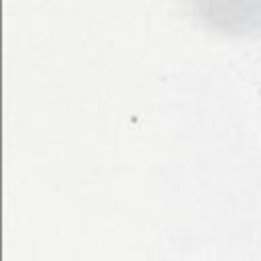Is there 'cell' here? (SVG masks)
Instances as JSON below:
<instances>
[{
  "instance_id": "obj_1",
  "label": "cell",
  "mask_w": 261,
  "mask_h": 261,
  "mask_svg": "<svg viewBox=\"0 0 261 261\" xmlns=\"http://www.w3.org/2000/svg\"><path fill=\"white\" fill-rule=\"evenodd\" d=\"M194 14L226 35H245L261 27V0H188Z\"/></svg>"
}]
</instances>
